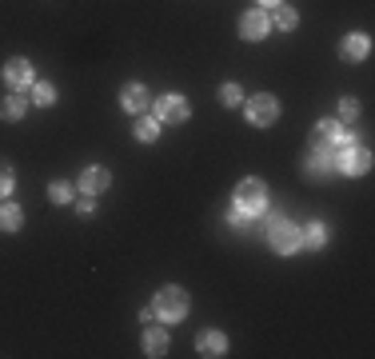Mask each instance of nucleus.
Returning <instances> with one entry per match:
<instances>
[{
	"instance_id": "1",
	"label": "nucleus",
	"mask_w": 375,
	"mask_h": 359,
	"mask_svg": "<svg viewBox=\"0 0 375 359\" xmlns=\"http://www.w3.org/2000/svg\"><path fill=\"white\" fill-rule=\"evenodd\" d=\"M312 148L319 152V156H327V160H335L339 152L347 148V132L335 124V120H319L312 128Z\"/></svg>"
},
{
	"instance_id": "2",
	"label": "nucleus",
	"mask_w": 375,
	"mask_h": 359,
	"mask_svg": "<svg viewBox=\"0 0 375 359\" xmlns=\"http://www.w3.org/2000/svg\"><path fill=\"white\" fill-rule=\"evenodd\" d=\"M264 208H268V188H264V180H243L240 188H236V212H243L248 219H255Z\"/></svg>"
},
{
	"instance_id": "3",
	"label": "nucleus",
	"mask_w": 375,
	"mask_h": 359,
	"mask_svg": "<svg viewBox=\"0 0 375 359\" xmlns=\"http://www.w3.org/2000/svg\"><path fill=\"white\" fill-rule=\"evenodd\" d=\"M268 239H272V248L280 251V256H292V251L304 244V231L295 228V224H287L284 216H272L268 219Z\"/></svg>"
},
{
	"instance_id": "4",
	"label": "nucleus",
	"mask_w": 375,
	"mask_h": 359,
	"mask_svg": "<svg viewBox=\"0 0 375 359\" xmlns=\"http://www.w3.org/2000/svg\"><path fill=\"white\" fill-rule=\"evenodd\" d=\"M152 311L160 319H184L188 316V296H184L180 288H160V296H156Z\"/></svg>"
},
{
	"instance_id": "5",
	"label": "nucleus",
	"mask_w": 375,
	"mask_h": 359,
	"mask_svg": "<svg viewBox=\"0 0 375 359\" xmlns=\"http://www.w3.org/2000/svg\"><path fill=\"white\" fill-rule=\"evenodd\" d=\"M243 112H248V120H252L255 128H268V124H275V116H280V104H275V96H252Z\"/></svg>"
},
{
	"instance_id": "6",
	"label": "nucleus",
	"mask_w": 375,
	"mask_h": 359,
	"mask_svg": "<svg viewBox=\"0 0 375 359\" xmlns=\"http://www.w3.org/2000/svg\"><path fill=\"white\" fill-rule=\"evenodd\" d=\"M332 168L347 172V176H359V172H367V168H371V152H367V148H352V144H347V148L339 152V156H335V164H332Z\"/></svg>"
},
{
	"instance_id": "7",
	"label": "nucleus",
	"mask_w": 375,
	"mask_h": 359,
	"mask_svg": "<svg viewBox=\"0 0 375 359\" xmlns=\"http://www.w3.org/2000/svg\"><path fill=\"white\" fill-rule=\"evenodd\" d=\"M156 116L168 120V124H180V120H188V104L176 92H164V96H156Z\"/></svg>"
},
{
	"instance_id": "8",
	"label": "nucleus",
	"mask_w": 375,
	"mask_h": 359,
	"mask_svg": "<svg viewBox=\"0 0 375 359\" xmlns=\"http://www.w3.org/2000/svg\"><path fill=\"white\" fill-rule=\"evenodd\" d=\"M268 24H272V20H268L264 16V12H243V16H240V36L243 40H264L268 36Z\"/></svg>"
},
{
	"instance_id": "9",
	"label": "nucleus",
	"mask_w": 375,
	"mask_h": 359,
	"mask_svg": "<svg viewBox=\"0 0 375 359\" xmlns=\"http://www.w3.org/2000/svg\"><path fill=\"white\" fill-rule=\"evenodd\" d=\"M4 80H9L12 88H24V84H32V64L28 60H9V64H4Z\"/></svg>"
},
{
	"instance_id": "10",
	"label": "nucleus",
	"mask_w": 375,
	"mask_h": 359,
	"mask_svg": "<svg viewBox=\"0 0 375 359\" xmlns=\"http://www.w3.org/2000/svg\"><path fill=\"white\" fill-rule=\"evenodd\" d=\"M367 52H371V40H367L364 32H352V36L339 44V56H344V60H364Z\"/></svg>"
},
{
	"instance_id": "11",
	"label": "nucleus",
	"mask_w": 375,
	"mask_h": 359,
	"mask_svg": "<svg viewBox=\"0 0 375 359\" xmlns=\"http://www.w3.org/2000/svg\"><path fill=\"white\" fill-rule=\"evenodd\" d=\"M120 104L128 112H144V108H148V88H144V84H124Z\"/></svg>"
},
{
	"instance_id": "12",
	"label": "nucleus",
	"mask_w": 375,
	"mask_h": 359,
	"mask_svg": "<svg viewBox=\"0 0 375 359\" xmlns=\"http://www.w3.org/2000/svg\"><path fill=\"white\" fill-rule=\"evenodd\" d=\"M108 184H112V176H108L104 168H88V172L80 176V192H88V196H100Z\"/></svg>"
},
{
	"instance_id": "13",
	"label": "nucleus",
	"mask_w": 375,
	"mask_h": 359,
	"mask_svg": "<svg viewBox=\"0 0 375 359\" xmlns=\"http://www.w3.org/2000/svg\"><path fill=\"white\" fill-rule=\"evenodd\" d=\"M24 108H28V96H24L21 88L12 92V96H4V104H0V112H4V120H21Z\"/></svg>"
},
{
	"instance_id": "14",
	"label": "nucleus",
	"mask_w": 375,
	"mask_h": 359,
	"mask_svg": "<svg viewBox=\"0 0 375 359\" xmlns=\"http://www.w3.org/2000/svg\"><path fill=\"white\" fill-rule=\"evenodd\" d=\"M228 351V339L220 331H204L200 335V355H223Z\"/></svg>"
},
{
	"instance_id": "15",
	"label": "nucleus",
	"mask_w": 375,
	"mask_h": 359,
	"mask_svg": "<svg viewBox=\"0 0 375 359\" xmlns=\"http://www.w3.org/2000/svg\"><path fill=\"white\" fill-rule=\"evenodd\" d=\"M21 219H24V212L16 208V204H4V208H0V231H16Z\"/></svg>"
},
{
	"instance_id": "16",
	"label": "nucleus",
	"mask_w": 375,
	"mask_h": 359,
	"mask_svg": "<svg viewBox=\"0 0 375 359\" xmlns=\"http://www.w3.org/2000/svg\"><path fill=\"white\" fill-rule=\"evenodd\" d=\"M144 351H148V355H164V351H168V335L156 331V328H148V335H144Z\"/></svg>"
},
{
	"instance_id": "17",
	"label": "nucleus",
	"mask_w": 375,
	"mask_h": 359,
	"mask_svg": "<svg viewBox=\"0 0 375 359\" xmlns=\"http://www.w3.org/2000/svg\"><path fill=\"white\" fill-rule=\"evenodd\" d=\"M304 172H307V176H327V172H332V160H327V156H319V152H312V156H307V164H304Z\"/></svg>"
},
{
	"instance_id": "18",
	"label": "nucleus",
	"mask_w": 375,
	"mask_h": 359,
	"mask_svg": "<svg viewBox=\"0 0 375 359\" xmlns=\"http://www.w3.org/2000/svg\"><path fill=\"white\" fill-rule=\"evenodd\" d=\"M304 244H312V248H324V244H327V228H324V224H307Z\"/></svg>"
},
{
	"instance_id": "19",
	"label": "nucleus",
	"mask_w": 375,
	"mask_h": 359,
	"mask_svg": "<svg viewBox=\"0 0 375 359\" xmlns=\"http://www.w3.org/2000/svg\"><path fill=\"white\" fill-rule=\"evenodd\" d=\"M136 136H140L144 144H152V140L160 136V120H140V124H136Z\"/></svg>"
},
{
	"instance_id": "20",
	"label": "nucleus",
	"mask_w": 375,
	"mask_h": 359,
	"mask_svg": "<svg viewBox=\"0 0 375 359\" xmlns=\"http://www.w3.org/2000/svg\"><path fill=\"white\" fill-rule=\"evenodd\" d=\"M48 199H52V204H68V199H72V188L64 184V180H56V184H48Z\"/></svg>"
},
{
	"instance_id": "21",
	"label": "nucleus",
	"mask_w": 375,
	"mask_h": 359,
	"mask_svg": "<svg viewBox=\"0 0 375 359\" xmlns=\"http://www.w3.org/2000/svg\"><path fill=\"white\" fill-rule=\"evenodd\" d=\"M32 100H36L41 108H48L52 100H56V88H52V84H36V92H32Z\"/></svg>"
},
{
	"instance_id": "22",
	"label": "nucleus",
	"mask_w": 375,
	"mask_h": 359,
	"mask_svg": "<svg viewBox=\"0 0 375 359\" xmlns=\"http://www.w3.org/2000/svg\"><path fill=\"white\" fill-rule=\"evenodd\" d=\"M295 20H300V16H295L287 4H280V9H275V24H280V28H295Z\"/></svg>"
},
{
	"instance_id": "23",
	"label": "nucleus",
	"mask_w": 375,
	"mask_h": 359,
	"mask_svg": "<svg viewBox=\"0 0 375 359\" xmlns=\"http://www.w3.org/2000/svg\"><path fill=\"white\" fill-rule=\"evenodd\" d=\"M220 100L228 104V108H232V104H240V100H243L240 84H223V88H220Z\"/></svg>"
},
{
	"instance_id": "24",
	"label": "nucleus",
	"mask_w": 375,
	"mask_h": 359,
	"mask_svg": "<svg viewBox=\"0 0 375 359\" xmlns=\"http://www.w3.org/2000/svg\"><path fill=\"white\" fill-rule=\"evenodd\" d=\"M9 192H12V164L0 160V196H9Z\"/></svg>"
},
{
	"instance_id": "25",
	"label": "nucleus",
	"mask_w": 375,
	"mask_h": 359,
	"mask_svg": "<svg viewBox=\"0 0 375 359\" xmlns=\"http://www.w3.org/2000/svg\"><path fill=\"white\" fill-rule=\"evenodd\" d=\"M339 112H344V116H347V120H355V116H359V104H355V100H352V96H347V100H344V104H339Z\"/></svg>"
},
{
	"instance_id": "26",
	"label": "nucleus",
	"mask_w": 375,
	"mask_h": 359,
	"mask_svg": "<svg viewBox=\"0 0 375 359\" xmlns=\"http://www.w3.org/2000/svg\"><path fill=\"white\" fill-rule=\"evenodd\" d=\"M228 224H236V228H243V224H248V216H243V212H228Z\"/></svg>"
},
{
	"instance_id": "27",
	"label": "nucleus",
	"mask_w": 375,
	"mask_h": 359,
	"mask_svg": "<svg viewBox=\"0 0 375 359\" xmlns=\"http://www.w3.org/2000/svg\"><path fill=\"white\" fill-rule=\"evenodd\" d=\"M260 4H280V0H260Z\"/></svg>"
}]
</instances>
